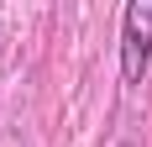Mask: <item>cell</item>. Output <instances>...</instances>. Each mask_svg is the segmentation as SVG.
I'll return each instance as SVG.
<instances>
[{
  "mask_svg": "<svg viewBox=\"0 0 152 147\" xmlns=\"http://www.w3.org/2000/svg\"><path fill=\"white\" fill-rule=\"evenodd\" d=\"M152 63V0H131L121 11V84H142Z\"/></svg>",
  "mask_w": 152,
  "mask_h": 147,
  "instance_id": "6da1fadb",
  "label": "cell"
}]
</instances>
